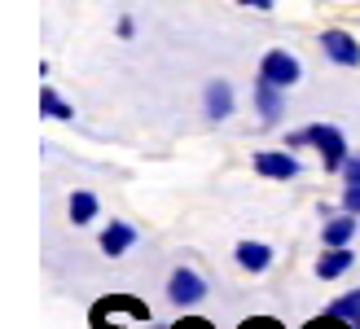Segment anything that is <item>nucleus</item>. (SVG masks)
I'll use <instances>...</instances> for the list:
<instances>
[{"label": "nucleus", "mask_w": 360, "mask_h": 329, "mask_svg": "<svg viewBox=\"0 0 360 329\" xmlns=\"http://www.w3.org/2000/svg\"><path fill=\"white\" fill-rule=\"evenodd\" d=\"M303 145H312V150L321 154L326 172H343V162H347V141H343V132H338L334 123H308V127H299V132L285 136V150H303Z\"/></svg>", "instance_id": "nucleus-1"}, {"label": "nucleus", "mask_w": 360, "mask_h": 329, "mask_svg": "<svg viewBox=\"0 0 360 329\" xmlns=\"http://www.w3.org/2000/svg\"><path fill=\"white\" fill-rule=\"evenodd\" d=\"M123 321L146 325L150 321V303H141L136 295H105L93 307V325H123Z\"/></svg>", "instance_id": "nucleus-2"}, {"label": "nucleus", "mask_w": 360, "mask_h": 329, "mask_svg": "<svg viewBox=\"0 0 360 329\" xmlns=\"http://www.w3.org/2000/svg\"><path fill=\"white\" fill-rule=\"evenodd\" d=\"M259 75L264 79H273L277 88H295L303 79V66L295 53H285V49H268L264 58H259Z\"/></svg>", "instance_id": "nucleus-3"}, {"label": "nucleus", "mask_w": 360, "mask_h": 329, "mask_svg": "<svg viewBox=\"0 0 360 329\" xmlns=\"http://www.w3.org/2000/svg\"><path fill=\"white\" fill-rule=\"evenodd\" d=\"M167 299L180 303V307L202 303V299H207V281L198 277L193 268H176V272H172V281H167Z\"/></svg>", "instance_id": "nucleus-4"}, {"label": "nucleus", "mask_w": 360, "mask_h": 329, "mask_svg": "<svg viewBox=\"0 0 360 329\" xmlns=\"http://www.w3.org/2000/svg\"><path fill=\"white\" fill-rule=\"evenodd\" d=\"M250 162H255V172L268 176V180H295V176H299L295 150H259Z\"/></svg>", "instance_id": "nucleus-5"}, {"label": "nucleus", "mask_w": 360, "mask_h": 329, "mask_svg": "<svg viewBox=\"0 0 360 329\" xmlns=\"http://www.w3.org/2000/svg\"><path fill=\"white\" fill-rule=\"evenodd\" d=\"M321 49H326V58L334 66H360V44L347 31H338V27H330L326 35H321Z\"/></svg>", "instance_id": "nucleus-6"}, {"label": "nucleus", "mask_w": 360, "mask_h": 329, "mask_svg": "<svg viewBox=\"0 0 360 329\" xmlns=\"http://www.w3.org/2000/svg\"><path fill=\"white\" fill-rule=\"evenodd\" d=\"M281 110H285V97H281V88L273 84V79H255V115L268 123V127H273L277 119H281Z\"/></svg>", "instance_id": "nucleus-7"}, {"label": "nucleus", "mask_w": 360, "mask_h": 329, "mask_svg": "<svg viewBox=\"0 0 360 329\" xmlns=\"http://www.w3.org/2000/svg\"><path fill=\"white\" fill-rule=\"evenodd\" d=\"M136 228L128 224V219H110V224H105V233H101V250L110 254V259H119V254H128L132 246H136Z\"/></svg>", "instance_id": "nucleus-8"}, {"label": "nucleus", "mask_w": 360, "mask_h": 329, "mask_svg": "<svg viewBox=\"0 0 360 329\" xmlns=\"http://www.w3.org/2000/svg\"><path fill=\"white\" fill-rule=\"evenodd\" d=\"M352 264H356L352 246H326V254L316 259V277H321V281H338Z\"/></svg>", "instance_id": "nucleus-9"}, {"label": "nucleus", "mask_w": 360, "mask_h": 329, "mask_svg": "<svg viewBox=\"0 0 360 329\" xmlns=\"http://www.w3.org/2000/svg\"><path fill=\"white\" fill-rule=\"evenodd\" d=\"M202 105H207V119H211V123H224V119L233 115V88H229L224 79L207 84V93H202Z\"/></svg>", "instance_id": "nucleus-10"}, {"label": "nucleus", "mask_w": 360, "mask_h": 329, "mask_svg": "<svg viewBox=\"0 0 360 329\" xmlns=\"http://www.w3.org/2000/svg\"><path fill=\"white\" fill-rule=\"evenodd\" d=\"M233 254H238V268L255 272V277L273 268V246H264V242H238V250H233Z\"/></svg>", "instance_id": "nucleus-11"}, {"label": "nucleus", "mask_w": 360, "mask_h": 329, "mask_svg": "<svg viewBox=\"0 0 360 329\" xmlns=\"http://www.w3.org/2000/svg\"><path fill=\"white\" fill-rule=\"evenodd\" d=\"M356 237V215H338V219H326V228H321V242L326 246H352Z\"/></svg>", "instance_id": "nucleus-12"}, {"label": "nucleus", "mask_w": 360, "mask_h": 329, "mask_svg": "<svg viewBox=\"0 0 360 329\" xmlns=\"http://www.w3.org/2000/svg\"><path fill=\"white\" fill-rule=\"evenodd\" d=\"M70 224H93L97 219V193H88V189H75L70 193Z\"/></svg>", "instance_id": "nucleus-13"}, {"label": "nucleus", "mask_w": 360, "mask_h": 329, "mask_svg": "<svg viewBox=\"0 0 360 329\" xmlns=\"http://www.w3.org/2000/svg\"><path fill=\"white\" fill-rule=\"evenodd\" d=\"M40 115L44 119H58V123H70V119H75V110H70V101H62V93L44 88V93H40Z\"/></svg>", "instance_id": "nucleus-14"}, {"label": "nucleus", "mask_w": 360, "mask_h": 329, "mask_svg": "<svg viewBox=\"0 0 360 329\" xmlns=\"http://www.w3.org/2000/svg\"><path fill=\"white\" fill-rule=\"evenodd\" d=\"M326 312H334V316H343V321H352L356 329H360V290H347V295H338Z\"/></svg>", "instance_id": "nucleus-15"}, {"label": "nucleus", "mask_w": 360, "mask_h": 329, "mask_svg": "<svg viewBox=\"0 0 360 329\" xmlns=\"http://www.w3.org/2000/svg\"><path fill=\"white\" fill-rule=\"evenodd\" d=\"M303 329H356L352 321H343V316H334V312H326V316H316V321H308Z\"/></svg>", "instance_id": "nucleus-16"}, {"label": "nucleus", "mask_w": 360, "mask_h": 329, "mask_svg": "<svg viewBox=\"0 0 360 329\" xmlns=\"http://www.w3.org/2000/svg\"><path fill=\"white\" fill-rule=\"evenodd\" d=\"M343 211L360 215V185H347V193H343Z\"/></svg>", "instance_id": "nucleus-17"}, {"label": "nucleus", "mask_w": 360, "mask_h": 329, "mask_svg": "<svg viewBox=\"0 0 360 329\" xmlns=\"http://www.w3.org/2000/svg\"><path fill=\"white\" fill-rule=\"evenodd\" d=\"M343 180H347V185H360V154L343 162Z\"/></svg>", "instance_id": "nucleus-18"}, {"label": "nucleus", "mask_w": 360, "mask_h": 329, "mask_svg": "<svg viewBox=\"0 0 360 329\" xmlns=\"http://www.w3.org/2000/svg\"><path fill=\"white\" fill-rule=\"evenodd\" d=\"M172 329H215L211 321H202V316H185V321H176Z\"/></svg>", "instance_id": "nucleus-19"}, {"label": "nucleus", "mask_w": 360, "mask_h": 329, "mask_svg": "<svg viewBox=\"0 0 360 329\" xmlns=\"http://www.w3.org/2000/svg\"><path fill=\"white\" fill-rule=\"evenodd\" d=\"M119 35H123V40H132V35H136V27H132V18H119Z\"/></svg>", "instance_id": "nucleus-20"}, {"label": "nucleus", "mask_w": 360, "mask_h": 329, "mask_svg": "<svg viewBox=\"0 0 360 329\" xmlns=\"http://www.w3.org/2000/svg\"><path fill=\"white\" fill-rule=\"evenodd\" d=\"M238 5H250V9H259V13H268V9H273V0H238Z\"/></svg>", "instance_id": "nucleus-21"}, {"label": "nucleus", "mask_w": 360, "mask_h": 329, "mask_svg": "<svg viewBox=\"0 0 360 329\" xmlns=\"http://www.w3.org/2000/svg\"><path fill=\"white\" fill-rule=\"evenodd\" d=\"M242 329H259V316L255 321H242Z\"/></svg>", "instance_id": "nucleus-22"}]
</instances>
